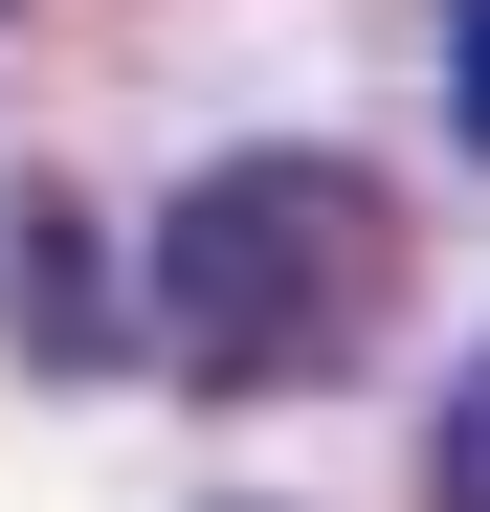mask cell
I'll return each mask as SVG.
<instances>
[{
    "instance_id": "6da1fadb",
    "label": "cell",
    "mask_w": 490,
    "mask_h": 512,
    "mask_svg": "<svg viewBox=\"0 0 490 512\" xmlns=\"http://www.w3.org/2000/svg\"><path fill=\"white\" fill-rule=\"evenodd\" d=\"M134 334L179 357L201 401H290V379H335L357 334H379V290H401V179H357V156H201L179 201H156V245H134Z\"/></svg>"
},
{
    "instance_id": "7a4b0ae2",
    "label": "cell",
    "mask_w": 490,
    "mask_h": 512,
    "mask_svg": "<svg viewBox=\"0 0 490 512\" xmlns=\"http://www.w3.org/2000/svg\"><path fill=\"white\" fill-rule=\"evenodd\" d=\"M112 334H134V312H112V245L67 223V201H23V357H45V379H90Z\"/></svg>"
},
{
    "instance_id": "3957f363",
    "label": "cell",
    "mask_w": 490,
    "mask_h": 512,
    "mask_svg": "<svg viewBox=\"0 0 490 512\" xmlns=\"http://www.w3.org/2000/svg\"><path fill=\"white\" fill-rule=\"evenodd\" d=\"M424 512H490V357H468L446 423H424Z\"/></svg>"
},
{
    "instance_id": "277c9868",
    "label": "cell",
    "mask_w": 490,
    "mask_h": 512,
    "mask_svg": "<svg viewBox=\"0 0 490 512\" xmlns=\"http://www.w3.org/2000/svg\"><path fill=\"white\" fill-rule=\"evenodd\" d=\"M446 112H468V156H490V0H446Z\"/></svg>"
}]
</instances>
